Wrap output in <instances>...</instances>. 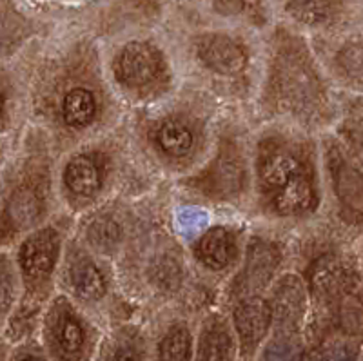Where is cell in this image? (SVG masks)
I'll return each mask as SVG.
<instances>
[{
    "label": "cell",
    "mask_w": 363,
    "mask_h": 361,
    "mask_svg": "<svg viewBox=\"0 0 363 361\" xmlns=\"http://www.w3.org/2000/svg\"><path fill=\"white\" fill-rule=\"evenodd\" d=\"M323 361H354V357H352V354L345 347H336V349H330L325 354Z\"/></svg>",
    "instance_id": "27"
},
{
    "label": "cell",
    "mask_w": 363,
    "mask_h": 361,
    "mask_svg": "<svg viewBox=\"0 0 363 361\" xmlns=\"http://www.w3.org/2000/svg\"><path fill=\"white\" fill-rule=\"evenodd\" d=\"M40 213L42 201L33 189L22 187V189H18L17 193L13 194L11 200H9V220H11L13 226L18 227V229L37 222Z\"/></svg>",
    "instance_id": "15"
},
{
    "label": "cell",
    "mask_w": 363,
    "mask_h": 361,
    "mask_svg": "<svg viewBox=\"0 0 363 361\" xmlns=\"http://www.w3.org/2000/svg\"><path fill=\"white\" fill-rule=\"evenodd\" d=\"M191 350V338L186 328H171L162 340L158 349V360L160 361H187Z\"/></svg>",
    "instance_id": "19"
},
{
    "label": "cell",
    "mask_w": 363,
    "mask_h": 361,
    "mask_svg": "<svg viewBox=\"0 0 363 361\" xmlns=\"http://www.w3.org/2000/svg\"><path fill=\"white\" fill-rule=\"evenodd\" d=\"M111 361H142L140 350L136 349L133 343H122L113 352Z\"/></svg>",
    "instance_id": "26"
},
{
    "label": "cell",
    "mask_w": 363,
    "mask_h": 361,
    "mask_svg": "<svg viewBox=\"0 0 363 361\" xmlns=\"http://www.w3.org/2000/svg\"><path fill=\"white\" fill-rule=\"evenodd\" d=\"M343 271L340 263L333 256H323L316 262L311 272V284L316 294H330L342 285Z\"/></svg>",
    "instance_id": "18"
},
{
    "label": "cell",
    "mask_w": 363,
    "mask_h": 361,
    "mask_svg": "<svg viewBox=\"0 0 363 361\" xmlns=\"http://www.w3.org/2000/svg\"><path fill=\"white\" fill-rule=\"evenodd\" d=\"M335 171V187L342 200H356L358 206H362V180L359 174L352 169L345 167L343 164H338V167L333 169Z\"/></svg>",
    "instance_id": "21"
},
{
    "label": "cell",
    "mask_w": 363,
    "mask_h": 361,
    "mask_svg": "<svg viewBox=\"0 0 363 361\" xmlns=\"http://www.w3.org/2000/svg\"><path fill=\"white\" fill-rule=\"evenodd\" d=\"M53 343L58 356L62 361H77L84 347V331L82 325L69 311H60L55 316L53 328Z\"/></svg>",
    "instance_id": "6"
},
{
    "label": "cell",
    "mask_w": 363,
    "mask_h": 361,
    "mask_svg": "<svg viewBox=\"0 0 363 361\" xmlns=\"http://www.w3.org/2000/svg\"><path fill=\"white\" fill-rule=\"evenodd\" d=\"M162 71V57L158 50L145 42H131L122 50L116 60L115 73L128 87H144L151 84Z\"/></svg>",
    "instance_id": "1"
},
{
    "label": "cell",
    "mask_w": 363,
    "mask_h": 361,
    "mask_svg": "<svg viewBox=\"0 0 363 361\" xmlns=\"http://www.w3.org/2000/svg\"><path fill=\"white\" fill-rule=\"evenodd\" d=\"M157 142L165 155L180 158L193 149L194 138L186 123L178 122V120H167L157 131Z\"/></svg>",
    "instance_id": "13"
},
{
    "label": "cell",
    "mask_w": 363,
    "mask_h": 361,
    "mask_svg": "<svg viewBox=\"0 0 363 361\" xmlns=\"http://www.w3.org/2000/svg\"><path fill=\"white\" fill-rule=\"evenodd\" d=\"M272 312L262 298H249L235 311L236 331L245 350H252L267 333Z\"/></svg>",
    "instance_id": "4"
},
{
    "label": "cell",
    "mask_w": 363,
    "mask_h": 361,
    "mask_svg": "<svg viewBox=\"0 0 363 361\" xmlns=\"http://www.w3.org/2000/svg\"><path fill=\"white\" fill-rule=\"evenodd\" d=\"M278 263L277 250L264 242L252 243L247 252V267L244 272V287L258 289L271 278Z\"/></svg>",
    "instance_id": "10"
},
{
    "label": "cell",
    "mask_w": 363,
    "mask_h": 361,
    "mask_svg": "<svg viewBox=\"0 0 363 361\" xmlns=\"http://www.w3.org/2000/svg\"><path fill=\"white\" fill-rule=\"evenodd\" d=\"M199 256L211 269H223L235 256L233 236L223 227H213L200 240Z\"/></svg>",
    "instance_id": "9"
},
{
    "label": "cell",
    "mask_w": 363,
    "mask_h": 361,
    "mask_svg": "<svg viewBox=\"0 0 363 361\" xmlns=\"http://www.w3.org/2000/svg\"><path fill=\"white\" fill-rule=\"evenodd\" d=\"M17 361H42V360L37 356H22V357H18Z\"/></svg>",
    "instance_id": "28"
},
{
    "label": "cell",
    "mask_w": 363,
    "mask_h": 361,
    "mask_svg": "<svg viewBox=\"0 0 363 361\" xmlns=\"http://www.w3.org/2000/svg\"><path fill=\"white\" fill-rule=\"evenodd\" d=\"M96 111L95 96L84 87L71 89L64 99V118L73 128H84L93 120Z\"/></svg>",
    "instance_id": "14"
},
{
    "label": "cell",
    "mask_w": 363,
    "mask_h": 361,
    "mask_svg": "<svg viewBox=\"0 0 363 361\" xmlns=\"http://www.w3.org/2000/svg\"><path fill=\"white\" fill-rule=\"evenodd\" d=\"M89 238L99 249H109L120 238V227L109 218H100L89 227Z\"/></svg>",
    "instance_id": "22"
},
{
    "label": "cell",
    "mask_w": 363,
    "mask_h": 361,
    "mask_svg": "<svg viewBox=\"0 0 363 361\" xmlns=\"http://www.w3.org/2000/svg\"><path fill=\"white\" fill-rule=\"evenodd\" d=\"M262 361H301L300 347L287 340L272 341L265 349Z\"/></svg>",
    "instance_id": "23"
},
{
    "label": "cell",
    "mask_w": 363,
    "mask_h": 361,
    "mask_svg": "<svg viewBox=\"0 0 363 361\" xmlns=\"http://www.w3.org/2000/svg\"><path fill=\"white\" fill-rule=\"evenodd\" d=\"M303 164L298 160L296 156L291 155L289 151L284 149H272L262 158L260 164V180L264 187L271 193L280 189L285 182L289 180L293 174L301 171Z\"/></svg>",
    "instance_id": "7"
},
{
    "label": "cell",
    "mask_w": 363,
    "mask_h": 361,
    "mask_svg": "<svg viewBox=\"0 0 363 361\" xmlns=\"http://www.w3.org/2000/svg\"><path fill=\"white\" fill-rule=\"evenodd\" d=\"M242 164L233 152H223L207 174V187L216 194L236 193L242 185Z\"/></svg>",
    "instance_id": "11"
},
{
    "label": "cell",
    "mask_w": 363,
    "mask_h": 361,
    "mask_svg": "<svg viewBox=\"0 0 363 361\" xmlns=\"http://www.w3.org/2000/svg\"><path fill=\"white\" fill-rule=\"evenodd\" d=\"M316 193L307 169H301L274 191V207L280 214H300L314 206Z\"/></svg>",
    "instance_id": "5"
},
{
    "label": "cell",
    "mask_w": 363,
    "mask_h": 361,
    "mask_svg": "<svg viewBox=\"0 0 363 361\" xmlns=\"http://www.w3.org/2000/svg\"><path fill=\"white\" fill-rule=\"evenodd\" d=\"M233 340L223 325H211L200 343V361H231Z\"/></svg>",
    "instance_id": "16"
},
{
    "label": "cell",
    "mask_w": 363,
    "mask_h": 361,
    "mask_svg": "<svg viewBox=\"0 0 363 361\" xmlns=\"http://www.w3.org/2000/svg\"><path fill=\"white\" fill-rule=\"evenodd\" d=\"M211 4H213L216 13L225 15V17L238 15L244 9V0H211Z\"/></svg>",
    "instance_id": "25"
},
{
    "label": "cell",
    "mask_w": 363,
    "mask_h": 361,
    "mask_svg": "<svg viewBox=\"0 0 363 361\" xmlns=\"http://www.w3.org/2000/svg\"><path fill=\"white\" fill-rule=\"evenodd\" d=\"M303 289L296 278L284 279L281 287L277 291L274 298V311L277 321L284 328H294L303 314Z\"/></svg>",
    "instance_id": "8"
},
{
    "label": "cell",
    "mask_w": 363,
    "mask_h": 361,
    "mask_svg": "<svg viewBox=\"0 0 363 361\" xmlns=\"http://www.w3.org/2000/svg\"><path fill=\"white\" fill-rule=\"evenodd\" d=\"M58 252V236L55 231L45 229L33 234L21 250V263L28 278L42 279L50 274Z\"/></svg>",
    "instance_id": "3"
},
{
    "label": "cell",
    "mask_w": 363,
    "mask_h": 361,
    "mask_svg": "<svg viewBox=\"0 0 363 361\" xmlns=\"http://www.w3.org/2000/svg\"><path fill=\"white\" fill-rule=\"evenodd\" d=\"M66 184L71 193L89 196L100 187V169L87 155H80L69 162L66 169Z\"/></svg>",
    "instance_id": "12"
},
{
    "label": "cell",
    "mask_w": 363,
    "mask_h": 361,
    "mask_svg": "<svg viewBox=\"0 0 363 361\" xmlns=\"http://www.w3.org/2000/svg\"><path fill=\"white\" fill-rule=\"evenodd\" d=\"M333 11V0H291L289 13L298 21L318 24L323 22Z\"/></svg>",
    "instance_id": "20"
},
{
    "label": "cell",
    "mask_w": 363,
    "mask_h": 361,
    "mask_svg": "<svg viewBox=\"0 0 363 361\" xmlns=\"http://www.w3.org/2000/svg\"><path fill=\"white\" fill-rule=\"evenodd\" d=\"M0 113H2V96H0Z\"/></svg>",
    "instance_id": "29"
},
{
    "label": "cell",
    "mask_w": 363,
    "mask_h": 361,
    "mask_svg": "<svg viewBox=\"0 0 363 361\" xmlns=\"http://www.w3.org/2000/svg\"><path fill=\"white\" fill-rule=\"evenodd\" d=\"M13 298V284L11 274H9V267L4 258H0V316L8 311L9 304Z\"/></svg>",
    "instance_id": "24"
},
{
    "label": "cell",
    "mask_w": 363,
    "mask_h": 361,
    "mask_svg": "<svg viewBox=\"0 0 363 361\" xmlns=\"http://www.w3.org/2000/svg\"><path fill=\"white\" fill-rule=\"evenodd\" d=\"M73 287L84 300H99L106 292L104 276L93 263L84 262L73 269Z\"/></svg>",
    "instance_id": "17"
},
{
    "label": "cell",
    "mask_w": 363,
    "mask_h": 361,
    "mask_svg": "<svg viewBox=\"0 0 363 361\" xmlns=\"http://www.w3.org/2000/svg\"><path fill=\"white\" fill-rule=\"evenodd\" d=\"M199 57L220 74H238L247 64L245 51L225 35H206L196 42Z\"/></svg>",
    "instance_id": "2"
}]
</instances>
